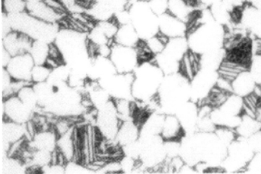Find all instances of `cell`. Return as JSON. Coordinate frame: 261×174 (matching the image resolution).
<instances>
[{"instance_id": "obj_1", "label": "cell", "mask_w": 261, "mask_h": 174, "mask_svg": "<svg viewBox=\"0 0 261 174\" xmlns=\"http://www.w3.org/2000/svg\"><path fill=\"white\" fill-rule=\"evenodd\" d=\"M54 43L60 50L64 63L70 69V75L89 80L92 56L87 34L74 29L60 28Z\"/></svg>"}, {"instance_id": "obj_2", "label": "cell", "mask_w": 261, "mask_h": 174, "mask_svg": "<svg viewBox=\"0 0 261 174\" xmlns=\"http://www.w3.org/2000/svg\"><path fill=\"white\" fill-rule=\"evenodd\" d=\"M157 98L159 111L164 114H175L185 103L191 101V81L180 72L164 75Z\"/></svg>"}, {"instance_id": "obj_3", "label": "cell", "mask_w": 261, "mask_h": 174, "mask_svg": "<svg viewBox=\"0 0 261 174\" xmlns=\"http://www.w3.org/2000/svg\"><path fill=\"white\" fill-rule=\"evenodd\" d=\"M133 74L134 101L146 104L156 97L165 75L153 60L141 62Z\"/></svg>"}, {"instance_id": "obj_4", "label": "cell", "mask_w": 261, "mask_h": 174, "mask_svg": "<svg viewBox=\"0 0 261 174\" xmlns=\"http://www.w3.org/2000/svg\"><path fill=\"white\" fill-rule=\"evenodd\" d=\"M187 39L190 51L200 56L222 49L225 31L223 25L212 19L188 29Z\"/></svg>"}, {"instance_id": "obj_5", "label": "cell", "mask_w": 261, "mask_h": 174, "mask_svg": "<svg viewBox=\"0 0 261 174\" xmlns=\"http://www.w3.org/2000/svg\"><path fill=\"white\" fill-rule=\"evenodd\" d=\"M8 15L12 30L25 34L33 41L53 44L60 29L59 23L42 21L34 18L27 11Z\"/></svg>"}, {"instance_id": "obj_6", "label": "cell", "mask_w": 261, "mask_h": 174, "mask_svg": "<svg viewBox=\"0 0 261 174\" xmlns=\"http://www.w3.org/2000/svg\"><path fill=\"white\" fill-rule=\"evenodd\" d=\"M83 99V92L66 84L56 89L53 101L44 111L60 118L77 117L86 108Z\"/></svg>"}, {"instance_id": "obj_7", "label": "cell", "mask_w": 261, "mask_h": 174, "mask_svg": "<svg viewBox=\"0 0 261 174\" xmlns=\"http://www.w3.org/2000/svg\"><path fill=\"white\" fill-rule=\"evenodd\" d=\"M127 10L130 24L142 41L148 40L160 33L159 16L152 10L148 0L129 1Z\"/></svg>"}, {"instance_id": "obj_8", "label": "cell", "mask_w": 261, "mask_h": 174, "mask_svg": "<svg viewBox=\"0 0 261 174\" xmlns=\"http://www.w3.org/2000/svg\"><path fill=\"white\" fill-rule=\"evenodd\" d=\"M255 153L250 148L247 139L238 137L227 148V153L221 167L224 170L238 172L247 169Z\"/></svg>"}, {"instance_id": "obj_9", "label": "cell", "mask_w": 261, "mask_h": 174, "mask_svg": "<svg viewBox=\"0 0 261 174\" xmlns=\"http://www.w3.org/2000/svg\"><path fill=\"white\" fill-rule=\"evenodd\" d=\"M95 119L98 133L107 140L115 141L122 121L119 117L115 101L112 99L103 107L96 110Z\"/></svg>"}, {"instance_id": "obj_10", "label": "cell", "mask_w": 261, "mask_h": 174, "mask_svg": "<svg viewBox=\"0 0 261 174\" xmlns=\"http://www.w3.org/2000/svg\"><path fill=\"white\" fill-rule=\"evenodd\" d=\"M110 58L119 73H133L141 63L136 48L122 46L115 43L112 46Z\"/></svg>"}, {"instance_id": "obj_11", "label": "cell", "mask_w": 261, "mask_h": 174, "mask_svg": "<svg viewBox=\"0 0 261 174\" xmlns=\"http://www.w3.org/2000/svg\"><path fill=\"white\" fill-rule=\"evenodd\" d=\"M133 74L117 72L115 75L98 82L113 100H133L132 85ZM134 101V100H133Z\"/></svg>"}, {"instance_id": "obj_12", "label": "cell", "mask_w": 261, "mask_h": 174, "mask_svg": "<svg viewBox=\"0 0 261 174\" xmlns=\"http://www.w3.org/2000/svg\"><path fill=\"white\" fill-rule=\"evenodd\" d=\"M3 120L27 125L34 117V112L25 106L17 96L3 99Z\"/></svg>"}, {"instance_id": "obj_13", "label": "cell", "mask_w": 261, "mask_h": 174, "mask_svg": "<svg viewBox=\"0 0 261 174\" xmlns=\"http://www.w3.org/2000/svg\"><path fill=\"white\" fill-rule=\"evenodd\" d=\"M35 63L29 53L12 56L8 66L5 67L14 80L32 82L31 74ZM4 68V67H3Z\"/></svg>"}, {"instance_id": "obj_14", "label": "cell", "mask_w": 261, "mask_h": 174, "mask_svg": "<svg viewBox=\"0 0 261 174\" xmlns=\"http://www.w3.org/2000/svg\"><path fill=\"white\" fill-rule=\"evenodd\" d=\"M159 28L160 34L169 39L187 37L188 32V24L168 12L159 16Z\"/></svg>"}, {"instance_id": "obj_15", "label": "cell", "mask_w": 261, "mask_h": 174, "mask_svg": "<svg viewBox=\"0 0 261 174\" xmlns=\"http://www.w3.org/2000/svg\"><path fill=\"white\" fill-rule=\"evenodd\" d=\"M27 125L16 123L12 121L3 120L2 138L3 150L6 156L11 144L22 139H28Z\"/></svg>"}, {"instance_id": "obj_16", "label": "cell", "mask_w": 261, "mask_h": 174, "mask_svg": "<svg viewBox=\"0 0 261 174\" xmlns=\"http://www.w3.org/2000/svg\"><path fill=\"white\" fill-rule=\"evenodd\" d=\"M117 72L110 57L96 55L91 60L88 79L93 82H99Z\"/></svg>"}, {"instance_id": "obj_17", "label": "cell", "mask_w": 261, "mask_h": 174, "mask_svg": "<svg viewBox=\"0 0 261 174\" xmlns=\"http://www.w3.org/2000/svg\"><path fill=\"white\" fill-rule=\"evenodd\" d=\"M33 41L25 34L13 31L3 37L2 47L7 50L12 56H16L29 53Z\"/></svg>"}, {"instance_id": "obj_18", "label": "cell", "mask_w": 261, "mask_h": 174, "mask_svg": "<svg viewBox=\"0 0 261 174\" xmlns=\"http://www.w3.org/2000/svg\"><path fill=\"white\" fill-rule=\"evenodd\" d=\"M180 122L185 133L191 134L197 132L198 118H199V107L196 103L189 101L185 103L175 113Z\"/></svg>"}, {"instance_id": "obj_19", "label": "cell", "mask_w": 261, "mask_h": 174, "mask_svg": "<svg viewBox=\"0 0 261 174\" xmlns=\"http://www.w3.org/2000/svg\"><path fill=\"white\" fill-rule=\"evenodd\" d=\"M27 12L34 18L49 23H60L65 15L51 8L44 0L27 4Z\"/></svg>"}, {"instance_id": "obj_20", "label": "cell", "mask_w": 261, "mask_h": 174, "mask_svg": "<svg viewBox=\"0 0 261 174\" xmlns=\"http://www.w3.org/2000/svg\"><path fill=\"white\" fill-rule=\"evenodd\" d=\"M58 139V134L55 129L53 130L49 128L37 131L27 144L31 149L42 150L53 153L57 150Z\"/></svg>"}, {"instance_id": "obj_21", "label": "cell", "mask_w": 261, "mask_h": 174, "mask_svg": "<svg viewBox=\"0 0 261 174\" xmlns=\"http://www.w3.org/2000/svg\"><path fill=\"white\" fill-rule=\"evenodd\" d=\"M140 137V126L133 120L123 121L117 132L115 142L120 148L136 142Z\"/></svg>"}, {"instance_id": "obj_22", "label": "cell", "mask_w": 261, "mask_h": 174, "mask_svg": "<svg viewBox=\"0 0 261 174\" xmlns=\"http://www.w3.org/2000/svg\"><path fill=\"white\" fill-rule=\"evenodd\" d=\"M165 115L160 111L150 113L140 126V137L161 136Z\"/></svg>"}, {"instance_id": "obj_23", "label": "cell", "mask_w": 261, "mask_h": 174, "mask_svg": "<svg viewBox=\"0 0 261 174\" xmlns=\"http://www.w3.org/2000/svg\"><path fill=\"white\" fill-rule=\"evenodd\" d=\"M185 133L180 122L175 114H166L161 137L164 141H180Z\"/></svg>"}, {"instance_id": "obj_24", "label": "cell", "mask_w": 261, "mask_h": 174, "mask_svg": "<svg viewBox=\"0 0 261 174\" xmlns=\"http://www.w3.org/2000/svg\"><path fill=\"white\" fill-rule=\"evenodd\" d=\"M233 94L242 98H246L253 94L257 84L254 80L250 71H244L240 73L231 82Z\"/></svg>"}, {"instance_id": "obj_25", "label": "cell", "mask_w": 261, "mask_h": 174, "mask_svg": "<svg viewBox=\"0 0 261 174\" xmlns=\"http://www.w3.org/2000/svg\"><path fill=\"white\" fill-rule=\"evenodd\" d=\"M75 130L71 129L65 134L58 136L57 150L65 157L67 162L72 161L75 158L76 144Z\"/></svg>"}, {"instance_id": "obj_26", "label": "cell", "mask_w": 261, "mask_h": 174, "mask_svg": "<svg viewBox=\"0 0 261 174\" xmlns=\"http://www.w3.org/2000/svg\"><path fill=\"white\" fill-rule=\"evenodd\" d=\"M141 41L136 29L130 23L119 26L115 37V44L128 47L136 48Z\"/></svg>"}, {"instance_id": "obj_27", "label": "cell", "mask_w": 261, "mask_h": 174, "mask_svg": "<svg viewBox=\"0 0 261 174\" xmlns=\"http://www.w3.org/2000/svg\"><path fill=\"white\" fill-rule=\"evenodd\" d=\"M192 8L193 7L187 0H169L167 12L188 24L195 13Z\"/></svg>"}, {"instance_id": "obj_28", "label": "cell", "mask_w": 261, "mask_h": 174, "mask_svg": "<svg viewBox=\"0 0 261 174\" xmlns=\"http://www.w3.org/2000/svg\"><path fill=\"white\" fill-rule=\"evenodd\" d=\"M33 88L36 93L39 108L43 110L46 109L53 101L56 89L48 81L33 83Z\"/></svg>"}, {"instance_id": "obj_29", "label": "cell", "mask_w": 261, "mask_h": 174, "mask_svg": "<svg viewBox=\"0 0 261 174\" xmlns=\"http://www.w3.org/2000/svg\"><path fill=\"white\" fill-rule=\"evenodd\" d=\"M261 130V121L243 113L239 125L236 128L238 137L248 139Z\"/></svg>"}, {"instance_id": "obj_30", "label": "cell", "mask_w": 261, "mask_h": 174, "mask_svg": "<svg viewBox=\"0 0 261 174\" xmlns=\"http://www.w3.org/2000/svg\"><path fill=\"white\" fill-rule=\"evenodd\" d=\"M244 106L245 102L243 98L238 95L231 94L226 98L225 102L220 107L217 108L229 116L241 117L243 114Z\"/></svg>"}, {"instance_id": "obj_31", "label": "cell", "mask_w": 261, "mask_h": 174, "mask_svg": "<svg viewBox=\"0 0 261 174\" xmlns=\"http://www.w3.org/2000/svg\"><path fill=\"white\" fill-rule=\"evenodd\" d=\"M70 76V69L65 64L59 65L56 68L51 70L48 82L55 89L68 84Z\"/></svg>"}, {"instance_id": "obj_32", "label": "cell", "mask_w": 261, "mask_h": 174, "mask_svg": "<svg viewBox=\"0 0 261 174\" xmlns=\"http://www.w3.org/2000/svg\"><path fill=\"white\" fill-rule=\"evenodd\" d=\"M49 45L44 41H33L29 53L34 60L35 65H45L49 57Z\"/></svg>"}, {"instance_id": "obj_33", "label": "cell", "mask_w": 261, "mask_h": 174, "mask_svg": "<svg viewBox=\"0 0 261 174\" xmlns=\"http://www.w3.org/2000/svg\"><path fill=\"white\" fill-rule=\"evenodd\" d=\"M16 96L25 106L32 110L34 113L38 108H40L39 106V103H38L35 91H34V88H33V84L24 86L22 89L20 90Z\"/></svg>"}, {"instance_id": "obj_34", "label": "cell", "mask_w": 261, "mask_h": 174, "mask_svg": "<svg viewBox=\"0 0 261 174\" xmlns=\"http://www.w3.org/2000/svg\"><path fill=\"white\" fill-rule=\"evenodd\" d=\"M169 40V38L159 33L156 36L145 41V42H146L147 47L150 50L152 54L156 56V55L160 54V53L163 51L166 44H167Z\"/></svg>"}, {"instance_id": "obj_35", "label": "cell", "mask_w": 261, "mask_h": 174, "mask_svg": "<svg viewBox=\"0 0 261 174\" xmlns=\"http://www.w3.org/2000/svg\"><path fill=\"white\" fill-rule=\"evenodd\" d=\"M3 13L7 15H15L27 11V3L25 0H3Z\"/></svg>"}, {"instance_id": "obj_36", "label": "cell", "mask_w": 261, "mask_h": 174, "mask_svg": "<svg viewBox=\"0 0 261 174\" xmlns=\"http://www.w3.org/2000/svg\"><path fill=\"white\" fill-rule=\"evenodd\" d=\"M51 70L45 65H35L31 74L33 83L46 82L49 79Z\"/></svg>"}, {"instance_id": "obj_37", "label": "cell", "mask_w": 261, "mask_h": 174, "mask_svg": "<svg viewBox=\"0 0 261 174\" xmlns=\"http://www.w3.org/2000/svg\"><path fill=\"white\" fill-rule=\"evenodd\" d=\"M214 132L217 134L218 138L226 146H229L238 137L236 130L228 127H218Z\"/></svg>"}, {"instance_id": "obj_38", "label": "cell", "mask_w": 261, "mask_h": 174, "mask_svg": "<svg viewBox=\"0 0 261 174\" xmlns=\"http://www.w3.org/2000/svg\"><path fill=\"white\" fill-rule=\"evenodd\" d=\"M152 10L158 16L167 13L169 0H148Z\"/></svg>"}, {"instance_id": "obj_39", "label": "cell", "mask_w": 261, "mask_h": 174, "mask_svg": "<svg viewBox=\"0 0 261 174\" xmlns=\"http://www.w3.org/2000/svg\"><path fill=\"white\" fill-rule=\"evenodd\" d=\"M89 168H86L84 165L80 163H76L72 161L67 162L65 165V173H86L91 172V169H88Z\"/></svg>"}, {"instance_id": "obj_40", "label": "cell", "mask_w": 261, "mask_h": 174, "mask_svg": "<svg viewBox=\"0 0 261 174\" xmlns=\"http://www.w3.org/2000/svg\"><path fill=\"white\" fill-rule=\"evenodd\" d=\"M13 82V79L10 76L9 72H8L6 69L3 67V71H2V91H3V96H5L9 91Z\"/></svg>"}, {"instance_id": "obj_41", "label": "cell", "mask_w": 261, "mask_h": 174, "mask_svg": "<svg viewBox=\"0 0 261 174\" xmlns=\"http://www.w3.org/2000/svg\"><path fill=\"white\" fill-rule=\"evenodd\" d=\"M247 170L255 173H261V151L255 153L247 167Z\"/></svg>"}, {"instance_id": "obj_42", "label": "cell", "mask_w": 261, "mask_h": 174, "mask_svg": "<svg viewBox=\"0 0 261 174\" xmlns=\"http://www.w3.org/2000/svg\"><path fill=\"white\" fill-rule=\"evenodd\" d=\"M250 148L254 153L260 152L261 151V130L256 133L252 134L251 137L247 139Z\"/></svg>"}, {"instance_id": "obj_43", "label": "cell", "mask_w": 261, "mask_h": 174, "mask_svg": "<svg viewBox=\"0 0 261 174\" xmlns=\"http://www.w3.org/2000/svg\"><path fill=\"white\" fill-rule=\"evenodd\" d=\"M103 172L105 173H116V172H122L121 169L120 161L112 162L105 165L103 168H101Z\"/></svg>"}, {"instance_id": "obj_44", "label": "cell", "mask_w": 261, "mask_h": 174, "mask_svg": "<svg viewBox=\"0 0 261 174\" xmlns=\"http://www.w3.org/2000/svg\"><path fill=\"white\" fill-rule=\"evenodd\" d=\"M11 58L12 56L10 54V53L4 48L2 47V66L4 68L8 66Z\"/></svg>"}, {"instance_id": "obj_45", "label": "cell", "mask_w": 261, "mask_h": 174, "mask_svg": "<svg viewBox=\"0 0 261 174\" xmlns=\"http://www.w3.org/2000/svg\"><path fill=\"white\" fill-rule=\"evenodd\" d=\"M200 3L201 5H205V6L212 7V5L217 4V3H221L222 0H199Z\"/></svg>"}, {"instance_id": "obj_46", "label": "cell", "mask_w": 261, "mask_h": 174, "mask_svg": "<svg viewBox=\"0 0 261 174\" xmlns=\"http://www.w3.org/2000/svg\"><path fill=\"white\" fill-rule=\"evenodd\" d=\"M41 1V0H25L27 4H30V3H36V2Z\"/></svg>"}]
</instances>
